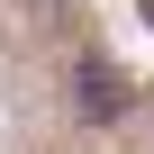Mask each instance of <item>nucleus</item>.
Returning <instances> with one entry per match:
<instances>
[{"label": "nucleus", "instance_id": "nucleus-1", "mask_svg": "<svg viewBox=\"0 0 154 154\" xmlns=\"http://www.w3.org/2000/svg\"><path fill=\"white\" fill-rule=\"evenodd\" d=\"M72 82H82V109H91V118H118V109H127V82H118V72H109L100 54H91L82 72H72Z\"/></svg>", "mask_w": 154, "mask_h": 154}, {"label": "nucleus", "instance_id": "nucleus-2", "mask_svg": "<svg viewBox=\"0 0 154 154\" xmlns=\"http://www.w3.org/2000/svg\"><path fill=\"white\" fill-rule=\"evenodd\" d=\"M145 18H154V0H145Z\"/></svg>", "mask_w": 154, "mask_h": 154}]
</instances>
